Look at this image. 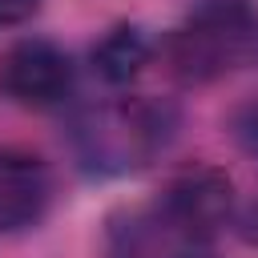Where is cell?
<instances>
[{"label": "cell", "mask_w": 258, "mask_h": 258, "mask_svg": "<svg viewBox=\"0 0 258 258\" xmlns=\"http://www.w3.org/2000/svg\"><path fill=\"white\" fill-rule=\"evenodd\" d=\"M181 129V109L169 97L133 93L85 105L69 121V153L93 177H117L153 165Z\"/></svg>", "instance_id": "obj_1"}, {"label": "cell", "mask_w": 258, "mask_h": 258, "mask_svg": "<svg viewBox=\"0 0 258 258\" xmlns=\"http://www.w3.org/2000/svg\"><path fill=\"white\" fill-rule=\"evenodd\" d=\"M52 165L20 145H0V234L36 230L52 210Z\"/></svg>", "instance_id": "obj_5"}, {"label": "cell", "mask_w": 258, "mask_h": 258, "mask_svg": "<svg viewBox=\"0 0 258 258\" xmlns=\"http://www.w3.org/2000/svg\"><path fill=\"white\" fill-rule=\"evenodd\" d=\"M169 242L173 234L161 222L157 206H125L105 222L101 258H173Z\"/></svg>", "instance_id": "obj_7"}, {"label": "cell", "mask_w": 258, "mask_h": 258, "mask_svg": "<svg viewBox=\"0 0 258 258\" xmlns=\"http://www.w3.org/2000/svg\"><path fill=\"white\" fill-rule=\"evenodd\" d=\"M44 8V0H0V28H16L24 20H32Z\"/></svg>", "instance_id": "obj_9"}, {"label": "cell", "mask_w": 258, "mask_h": 258, "mask_svg": "<svg viewBox=\"0 0 258 258\" xmlns=\"http://www.w3.org/2000/svg\"><path fill=\"white\" fill-rule=\"evenodd\" d=\"M226 133H230L238 153L258 161V97H246L226 113Z\"/></svg>", "instance_id": "obj_8"}, {"label": "cell", "mask_w": 258, "mask_h": 258, "mask_svg": "<svg viewBox=\"0 0 258 258\" xmlns=\"http://www.w3.org/2000/svg\"><path fill=\"white\" fill-rule=\"evenodd\" d=\"M77 64L48 36H20L0 52V97L20 109H56L73 97Z\"/></svg>", "instance_id": "obj_4"}, {"label": "cell", "mask_w": 258, "mask_h": 258, "mask_svg": "<svg viewBox=\"0 0 258 258\" xmlns=\"http://www.w3.org/2000/svg\"><path fill=\"white\" fill-rule=\"evenodd\" d=\"M153 60H157V40L149 36V28L129 20L109 24L89 48V69L109 89H129Z\"/></svg>", "instance_id": "obj_6"}, {"label": "cell", "mask_w": 258, "mask_h": 258, "mask_svg": "<svg viewBox=\"0 0 258 258\" xmlns=\"http://www.w3.org/2000/svg\"><path fill=\"white\" fill-rule=\"evenodd\" d=\"M157 56L173 81L202 89L254 56V24L242 0H202L177 28L157 40Z\"/></svg>", "instance_id": "obj_2"}, {"label": "cell", "mask_w": 258, "mask_h": 258, "mask_svg": "<svg viewBox=\"0 0 258 258\" xmlns=\"http://www.w3.org/2000/svg\"><path fill=\"white\" fill-rule=\"evenodd\" d=\"M242 8L250 16V24H254V56H258V0H242Z\"/></svg>", "instance_id": "obj_11"}, {"label": "cell", "mask_w": 258, "mask_h": 258, "mask_svg": "<svg viewBox=\"0 0 258 258\" xmlns=\"http://www.w3.org/2000/svg\"><path fill=\"white\" fill-rule=\"evenodd\" d=\"M161 222L169 226V234L185 246H206L214 242L238 214V194H234V177L214 165V161H189L181 169H173L157 198H153Z\"/></svg>", "instance_id": "obj_3"}, {"label": "cell", "mask_w": 258, "mask_h": 258, "mask_svg": "<svg viewBox=\"0 0 258 258\" xmlns=\"http://www.w3.org/2000/svg\"><path fill=\"white\" fill-rule=\"evenodd\" d=\"M173 258H218V254L206 246H181V250H173Z\"/></svg>", "instance_id": "obj_10"}]
</instances>
